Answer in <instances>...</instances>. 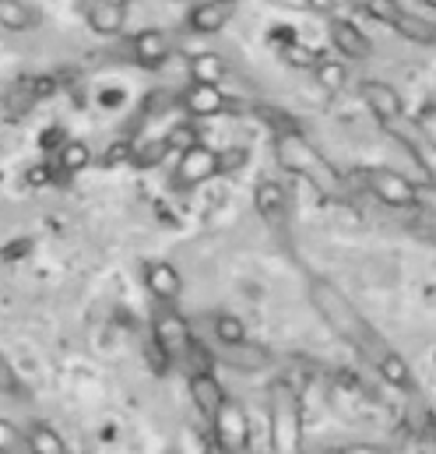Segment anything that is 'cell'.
Wrapping results in <instances>:
<instances>
[{"label": "cell", "instance_id": "1", "mask_svg": "<svg viewBox=\"0 0 436 454\" xmlns=\"http://www.w3.org/2000/svg\"><path fill=\"white\" fill-rule=\"evenodd\" d=\"M310 303H314V310L321 314V321H324L327 328L345 341V345H352L366 363H373L377 373L387 384H394V387H409L412 384L409 363L377 335V328L352 307V300L331 278H321V275L310 278Z\"/></svg>", "mask_w": 436, "mask_h": 454}, {"label": "cell", "instance_id": "2", "mask_svg": "<svg viewBox=\"0 0 436 454\" xmlns=\"http://www.w3.org/2000/svg\"><path fill=\"white\" fill-rule=\"evenodd\" d=\"M275 159L285 173L292 176H303L314 191H321L324 198H338L345 191V180L341 173L331 166V159H324V152L300 130V127H289V130H278L275 134Z\"/></svg>", "mask_w": 436, "mask_h": 454}, {"label": "cell", "instance_id": "3", "mask_svg": "<svg viewBox=\"0 0 436 454\" xmlns=\"http://www.w3.org/2000/svg\"><path fill=\"white\" fill-rule=\"evenodd\" d=\"M271 454H303V412L285 380L271 387Z\"/></svg>", "mask_w": 436, "mask_h": 454}, {"label": "cell", "instance_id": "4", "mask_svg": "<svg viewBox=\"0 0 436 454\" xmlns=\"http://www.w3.org/2000/svg\"><path fill=\"white\" fill-rule=\"evenodd\" d=\"M218 173H222V152L201 145V141H191L187 148H180L173 184H176L180 191H191V187H201V184L215 180Z\"/></svg>", "mask_w": 436, "mask_h": 454}, {"label": "cell", "instance_id": "5", "mask_svg": "<svg viewBox=\"0 0 436 454\" xmlns=\"http://www.w3.org/2000/svg\"><path fill=\"white\" fill-rule=\"evenodd\" d=\"M152 335L159 341V348L173 359L187 356L191 345H194V332L187 325V317L176 310V303H159L155 307V317H152Z\"/></svg>", "mask_w": 436, "mask_h": 454}, {"label": "cell", "instance_id": "6", "mask_svg": "<svg viewBox=\"0 0 436 454\" xmlns=\"http://www.w3.org/2000/svg\"><path fill=\"white\" fill-rule=\"evenodd\" d=\"M362 184H366V191H370L377 201H384V205H391V208H409V205H416V184H412L409 176L394 173V169H380V166L362 169Z\"/></svg>", "mask_w": 436, "mask_h": 454}, {"label": "cell", "instance_id": "7", "mask_svg": "<svg viewBox=\"0 0 436 454\" xmlns=\"http://www.w3.org/2000/svg\"><path fill=\"white\" fill-rule=\"evenodd\" d=\"M212 434H215L218 448H225V451L232 454L246 451V444H250V419H246L239 402L225 398V405L218 409V416L212 419Z\"/></svg>", "mask_w": 436, "mask_h": 454}, {"label": "cell", "instance_id": "8", "mask_svg": "<svg viewBox=\"0 0 436 454\" xmlns=\"http://www.w3.org/2000/svg\"><path fill=\"white\" fill-rule=\"evenodd\" d=\"M384 127L416 155V162L430 173V180L436 184V141L419 127V123H412L409 116L401 114V116H394V120H384Z\"/></svg>", "mask_w": 436, "mask_h": 454}, {"label": "cell", "instance_id": "9", "mask_svg": "<svg viewBox=\"0 0 436 454\" xmlns=\"http://www.w3.org/2000/svg\"><path fill=\"white\" fill-rule=\"evenodd\" d=\"M180 103L191 116H222L236 110V99H229L218 85H198V82H191V89L183 92Z\"/></svg>", "mask_w": 436, "mask_h": 454}, {"label": "cell", "instance_id": "10", "mask_svg": "<svg viewBox=\"0 0 436 454\" xmlns=\"http://www.w3.org/2000/svg\"><path fill=\"white\" fill-rule=\"evenodd\" d=\"M144 289L155 296V303H176L183 296V278L169 261H148L144 264Z\"/></svg>", "mask_w": 436, "mask_h": 454}, {"label": "cell", "instance_id": "11", "mask_svg": "<svg viewBox=\"0 0 436 454\" xmlns=\"http://www.w3.org/2000/svg\"><path fill=\"white\" fill-rule=\"evenodd\" d=\"M253 208L268 226H285L289 219V198L278 180H261L253 187Z\"/></svg>", "mask_w": 436, "mask_h": 454}, {"label": "cell", "instance_id": "12", "mask_svg": "<svg viewBox=\"0 0 436 454\" xmlns=\"http://www.w3.org/2000/svg\"><path fill=\"white\" fill-rule=\"evenodd\" d=\"M191 402L198 405V412L212 423L218 416V409L225 405V387L218 384V377L212 370H194L191 373Z\"/></svg>", "mask_w": 436, "mask_h": 454}, {"label": "cell", "instance_id": "13", "mask_svg": "<svg viewBox=\"0 0 436 454\" xmlns=\"http://www.w3.org/2000/svg\"><path fill=\"white\" fill-rule=\"evenodd\" d=\"M327 35H331V46L341 53V57H352V60H362L370 57V39L359 32V25H352L348 18H327Z\"/></svg>", "mask_w": 436, "mask_h": 454}, {"label": "cell", "instance_id": "14", "mask_svg": "<svg viewBox=\"0 0 436 454\" xmlns=\"http://www.w3.org/2000/svg\"><path fill=\"white\" fill-rule=\"evenodd\" d=\"M232 14H236V0H205V4L191 7V14H187V28L208 35V32L225 28Z\"/></svg>", "mask_w": 436, "mask_h": 454}, {"label": "cell", "instance_id": "15", "mask_svg": "<svg viewBox=\"0 0 436 454\" xmlns=\"http://www.w3.org/2000/svg\"><path fill=\"white\" fill-rule=\"evenodd\" d=\"M359 96H362V103L370 106V114L377 116L380 123L405 114L401 96H398L391 85H384V82H362V85H359Z\"/></svg>", "mask_w": 436, "mask_h": 454}, {"label": "cell", "instance_id": "16", "mask_svg": "<svg viewBox=\"0 0 436 454\" xmlns=\"http://www.w3.org/2000/svg\"><path fill=\"white\" fill-rule=\"evenodd\" d=\"M130 57H134L141 67H159V64L169 57V39H166V32H159V28H141V32L130 39Z\"/></svg>", "mask_w": 436, "mask_h": 454}, {"label": "cell", "instance_id": "17", "mask_svg": "<svg viewBox=\"0 0 436 454\" xmlns=\"http://www.w3.org/2000/svg\"><path fill=\"white\" fill-rule=\"evenodd\" d=\"M89 25L99 35H120L127 25V7L113 4V0H92L89 4Z\"/></svg>", "mask_w": 436, "mask_h": 454}, {"label": "cell", "instance_id": "18", "mask_svg": "<svg viewBox=\"0 0 436 454\" xmlns=\"http://www.w3.org/2000/svg\"><path fill=\"white\" fill-rule=\"evenodd\" d=\"M25 451L28 454H71L67 444H64V437H60L50 423H43V419H32V423L25 427Z\"/></svg>", "mask_w": 436, "mask_h": 454}, {"label": "cell", "instance_id": "19", "mask_svg": "<svg viewBox=\"0 0 436 454\" xmlns=\"http://www.w3.org/2000/svg\"><path fill=\"white\" fill-rule=\"evenodd\" d=\"M187 67H191V82H198V85H222L229 74V64L218 53H194L187 60Z\"/></svg>", "mask_w": 436, "mask_h": 454}, {"label": "cell", "instance_id": "20", "mask_svg": "<svg viewBox=\"0 0 436 454\" xmlns=\"http://www.w3.org/2000/svg\"><path fill=\"white\" fill-rule=\"evenodd\" d=\"M39 25V11L21 0H0V28L7 32H28Z\"/></svg>", "mask_w": 436, "mask_h": 454}, {"label": "cell", "instance_id": "21", "mask_svg": "<svg viewBox=\"0 0 436 454\" xmlns=\"http://www.w3.org/2000/svg\"><path fill=\"white\" fill-rule=\"evenodd\" d=\"M212 335H215L218 345L232 348V345H243L246 341V325L236 314H215L212 317Z\"/></svg>", "mask_w": 436, "mask_h": 454}, {"label": "cell", "instance_id": "22", "mask_svg": "<svg viewBox=\"0 0 436 454\" xmlns=\"http://www.w3.org/2000/svg\"><path fill=\"white\" fill-rule=\"evenodd\" d=\"M282 60H285L289 67H296V71H314V67L321 64V53H317L314 46L300 43V39H289V43L282 46Z\"/></svg>", "mask_w": 436, "mask_h": 454}, {"label": "cell", "instance_id": "23", "mask_svg": "<svg viewBox=\"0 0 436 454\" xmlns=\"http://www.w3.org/2000/svg\"><path fill=\"white\" fill-rule=\"evenodd\" d=\"M57 166H60L64 173H82V169L92 166V148H89L85 141H67V145L60 148V155H57Z\"/></svg>", "mask_w": 436, "mask_h": 454}, {"label": "cell", "instance_id": "24", "mask_svg": "<svg viewBox=\"0 0 436 454\" xmlns=\"http://www.w3.org/2000/svg\"><path fill=\"white\" fill-rule=\"evenodd\" d=\"M394 32H401L405 39H412V43H419V46L436 43V25L423 21V18H412V14H401L398 25H394Z\"/></svg>", "mask_w": 436, "mask_h": 454}, {"label": "cell", "instance_id": "25", "mask_svg": "<svg viewBox=\"0 0 436 454\" xmlns=\"http://www.w3.org/2000/svg\"><path fill=\"white\" fill-rule=\"evenodd\" d=\"M314 78H317V85H321L324 92H341V89L348 85V71H345L341 64H334V60H324V57H321V64L314 67Z\"/></svg>", "mask_w": 436, "mask_h": 454}, {"label": "cell", "instance_id": "26", "mask_svg": "<svg viewBox=\"0 0 436 454\" xmlns=\"http://www.w3.org/2000/svg\"><path fill=\"white\" fill-rule=\"evenodd\" d=\"M229 363H236V370H264L268 366V356L257 345L243 341V345H232L229 348Z\"/></svg>", "mask_w": 436, "mask_h": 454}, {"label": "cell", "instance_id": "27", "mask_svg": "<svg viewBox=\"0 0 436 454\" xmlns=\"http://www.w3.org/2000/svg\"><path fill=\"white\" fill-rule=\"evenodd\" d=\"M362 11L373 18V21H384V25H398V18L405 14L398 0H362Z\"/></svg>", "mask_w": 436, "mask_h": 454}, {"label": "cell", "instance_id": "28", "mask_svg": "<svg viewBox=\"0 0 436 454\" xmlns=\"http://www.w3.org/2000/svg\"><path fill=\"white\" fill-rule=\"evenodd\" d=\"M25 448V434L11 423V419H4L0 416V454H14Z\"/></svg>", "mask_w": 436, "mask_h": 454}, {"label": "cell", "instance_id": "29", "mask_svg": "<svg viewBox=\"0 0 436 454\" xmlns=\"http://www.w3.org/2000/svg\"><path fill=\"white\" fill-rule=\"evenodd\" d=\"M0 391H7V395H18L21 391V380H18V373H14V366L7 363L4 352H0Z\"/></svg>", "mask_w": 436, "mask_h": 454}, {"label": "cell", "instance_id": "30", "mask_svg": "<svg viewBox=\"0 0 436 454\" xmlns=\"http://www.w3.org/2000/svg\"><path fill=\"white\" fill-rule=\"evenodd\" d=\"M130 155H134V145H127V141H116V145L109 148L106 155H103V166H120V162H130Z\"/></svg>", "mask_w": 436, "mask_h": 454}, {"label": "cell", "instance_id": "31", "mask_svg": "<svg viewBox=\"0 0 436 454\" xmlns=\"http://www.w3.org/2000/svg\"><path fill=\"white\" fill-rule=\"evenodd\" d=\"M416 205H423L430 215H436V184H423V187H416Z\"/></svg>", "mask_w": 436, "mask_h": 454}, {"label": "cell", "instance_id": "32", "mask_svg": "<svg viewBox=\"0 0 436 454\" xmlns=\"http://www.w3.org/2000/svg\"><path fill=\"white\" fill-rule=\"evenodd\" d=\"M243 159H246V152H239V148H236V152H225V155H222V173L236 169V166H239Z\"/></svg>", "mask_w": 436, "mask_h": 454}, {"label": "cell", "instance_id": "33", "mask_svg": "<svg viewBox=\"0 0 436 454\" xmlns=\"http://www.w3.org/2000/svg\"><path fill=\"white\" fill-rule=\"evenodd\" d=\"M338 454H380V448H373V444H345V448H338Z\"/></svg>", "mask_w": 436, "mask_h": 454}, {"label": "cell", "instance_id": "34", "mask_svg": "<svg viewBox=\"0 0 436 454\" xmlns=\"http://www.w3.org/2000/svg\"><path fill=\"white\" fill-rule=\"evenodd\" d=\"M334 4H338V0H307V7H310L314 14H331Z\"/></svg>", "mask_w": 436, "mask_h": 454}, {"label": "cell", "instance_id": "35", "mask_svg": "<svg viewBox=\"0 0 436 454\" xmlns=\"http://www.w3.org/2000/svg\"><path fill=\"white\" fill-rule=\"evenodd\" d=\"M212 454H232V451H225V448H218V444H212Z\"/></svg>", "mask_w": 436, "mask_h": 454}, {"label": "cell", "instance_id": "36", "mask_svg": "<svg viewBox=\"0 0 436 454\" xmlns=\"http://www.w3.org/2000/svg\"><path fill=\"white\" fill-rule=\"evenodd\" d=\"M113 4H123V7H127V4H130V0H113Z\"/></svg>", "mask_w": 436, "mask_h": 454}, {"label": "cell", "instance_id": "37", "mask_svg": "<svg viewBox=\"0 0 436 454\" xmlns=\"http://www.w3.org/2000/svg\"><path fill=\"white\" fill-rule=\"evenodd\" d=\"M426 4H433V7H436V0H426Z\"/></svg>", "mask_w": 436, "mask_h": 454}]
</instances>
